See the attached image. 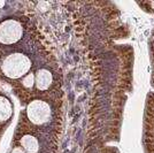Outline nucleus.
<instances>
[{
  "label": "nucleus",
  "mask_w": 154,
  "mask_h": 153,
  "mask_svg": "<svg viewBox=\"0 0 154 153\" xmlns=\"http://www.w3.org/2000/svg\"><path fill=\"white\" fill-rule=\"evenodd\" d=\"M31 67L30 59L22 53H13L4 60L1 64L2 73L9 78H19L24 76Z\"/></svg>",
  "instance_id": "nucleus-1"
},
{
  "label": "nucleus",
  "mask_w": 154,
  "mask_h": 153,
  "mask_svg": "<svg viewBox=\"0 0 154 153\" xmlns=\"http://www.w3.org/2000/svg\"><path fill=\"white\" fill-rule=\"evenodd\" d=\"M23 35V28L21 23L15 20H6L0 23V43L14 44L19 42Z\"/></svg>",
  "instance_id": "nucleus-2"
},
{
  "label": "nucleus",
  "mask_w": 154,
  "mask_h": 153,
  "mask_svg": "<svg viewBox=\"0 0 154 153\" xmlns=\"http://www.w3.org/2000/svg\"><path fill=\"white\" fill-rule=\"evenodd\" d=\"M26 115L33 124H44L51 117V108L45 101L33 100L26 107Z\"/></svg>",
  "instance_id": "nucleus-3"
},
{
  "label": "nucleus",
  "mask_w": 154,
  "mask_h": 153,
  "mask_svg": "<svg viewBox=\"0 0 154 153\" xmlns=\"http://www.w3.org/2000/svg\"><path fill=\"white\" fill-rule=\"evenodd\" d=\"M35 80H36L35 83L39 90H46L50 88L52 81H53V76H52L50 70L40 69L37 71V75L35 77Z\"/></svg>",
  "instance_id": "nucleus-4"
},
{
  "label": "nucleus",
  "mask_w": 154,
  "mask_h": 153,
  "mask_svg": "<svg viewBox=\"0 0 154 153\" xmlns=\"http://www.w3.org/2000/svg\"><path fill=\"white\" fill-rule=\"evenodd\" d=\"M21 146L26 153H37L39 150L38 140L31 135H26L21 139Z\"/></svg>",
  "instance_id": "nucleus-5"
},
{
  "label": "nucleus",
  "mask_w": 154,
  "mask_h": 153,
  "mask_svg": "<svg viewBox=\"0 0 154 153\" xmlns=\"http://www.w3.org/2000/svg\"><path fill=\"white\" fill-rule=\"evenodd\" d=\"M12 114H13V106L11 101L5 97L0 96V122L8 120Z\"/></svg>",
  "instance_id": "nucleus-6"
},
{
  "label": "nucleus",
  "mask_w": 154,
  "mask_h": 153,
  "mask_svg": "<svg viewBox=\"0 0 154 153\" xmlns=\"http://www.w3.org/2000/svg\"><path fill=\"white\" fill-rule=\"evenodd\" d=\"M35 83V76H33V74H29L28 76L23 80V85L26 86V88H31L32 85Z\"/></svg>",
  "instance_id": "nucleus-7"
},
{
  "label": "nucleus",
  "mask_w": 154,
  "mask_h": 153,
  "mask_svg": "<svg viewBox=\"0 0 154 153\" xmlns=\"http://www.w3.org/2000/svg\"><path fill=\"white\" fill-rule=\"evenodd\" d=\"M12 153H26V152L23 148H21V147H16V148H14Z\"/></svg>",
  "instance_id": "nucleus-8"
},
{
  "label": "nucleus",
  "mask_w": 154,
  "mask_h": 153,
  "mask_svg": "<svg viewBox=\"0 0 154 153\" xmlns=\"http://www.w3.org/2000/svg\"><path fill=\"white\" fill-rule=\"evenodd\" d=\"M152 6H154V2H152Z\"/></svg>",
  "instance_id": "nucleus-9"
}]
</instances>
